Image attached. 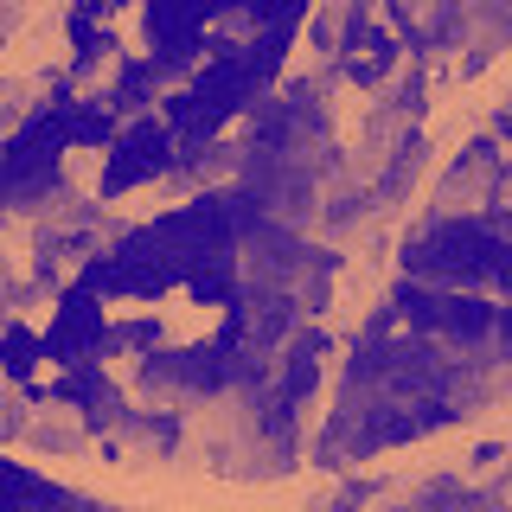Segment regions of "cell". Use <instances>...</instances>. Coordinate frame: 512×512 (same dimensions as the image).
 Wrapping results in <instances>:
<instances>
[{"label":"cell","instance_id":"obj_1","mask_svg":"<svg viewBox=\"0 0 512 512\" xmlns=\"http://www.w3.org/2000/svg\"><path fill=\"white\" fill-rule=\"evenodd\" d=\"M404 269L423 282H461V288L512 295V237H500L487 218H436L410 237Z\"/></svg>","mask_w":512,"mask_h":512},{"label":"cell","instance_id":"obj_2","mask_svg":"<svg viewBox=\"0 0 512 512\" xmlns=\"http://www.w3.org/2000/svg\"><path fill=\"white\" fill-rule=\"evenodd\" d=\"M160 148H167V135L148 122V128H135V135L122 141V160L109 167V186H128V180H141V173H154L160 167Z\"/></svg>","mask_w":512,"mask_h":512}]
</instances>
